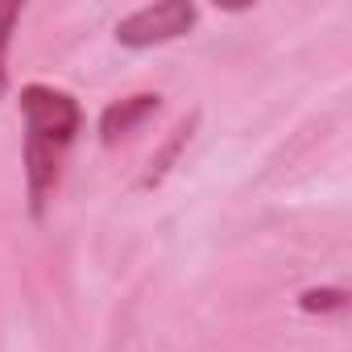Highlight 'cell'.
Segmentation results:
<instances>
[{"mask_svg": "<svg viewBox=\"0 0 352 352\" xmlns=\"http://www.w3.org/2000/svg\"><path fill=\"white\" fill-rule=\"evenodd\" d=\"M21 116H25V191H30V212L42 216L58 179L67 149L75 145L79 133V100L58 87L30 83L21 91Z\"/></svg>", "mask_w": 352, "mask_h": 352, "instance_id": "6da1fadb", "label": "cell"}, {"mask_svg": "<svg viewBox=\"0 0 352 352\" xmlns=\"http://www.w3.org/2000/svg\"><path fill=\"white\" fill-rule=\"evenodd\" d=\"M195 17H199V9L187 5V0H162V5H145V9L129 13V17L116 25V42H120V46H133V50L162 46V42L183 38V34L195 25Z\"/></svg>", "mask_w": 352, "mask_h": 352, "instance_id": "7a4b0ae2", "label": "cell"}, {"mask_svg": "<svg viewBox=\"0 0 352 352\" xmlns=\"http://www.w3.org/2000/svg\"><path fill=\"white\" fill-rule=\"evenodd\" d=\"M153 112H157V96H149V91L129 96V100L104 108V116H100V137H104V145H116L120 137H129V133H133L145 116H153Z\"/></svg>", "mask_w": 352, "mask_h": 352, "instance_id": "3957f363", "label": "cell"}, {"mask_svg": "<svg viewBox=\"0 0 352 352\" xmlns=\"http://www.w3.org/2000/svg\"><path fill=\"white\" fill-rule=\"evenodd\" d=\"M21 21V5H0V96L9 87V42Z\"/></svg>", "mask_w": 352, "mask_h": 352, "instance_id": "277c9868", "label": "cell"}, {"mask_svg": "<svg viewBox=\"0 0 352 352\" xmlns=\"http://www.w3.org/2000/svg\"><path fill=\"white\" fill-rule=\"evenodd\" d=\"M298 302H302V311H340L344 307V290H307Z\"/></svg>", "mask_w": 352, "mask_h": 352, "instance_id": "5b68a950", "label": "cell"}]
</instances>
